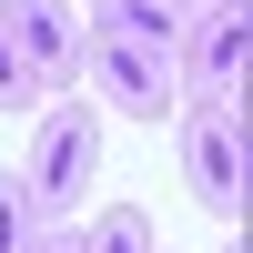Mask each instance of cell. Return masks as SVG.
<instances>
[{
  "mask_svg": "<svg viewBox=\"0 0 253 253\" xmlns=\"http://www.w3.org/2000/svg\"><path fill=\"white\" fill-rule=\"evenodd\" d=\"M91 172H101V122H91V101H81V91H51L41 122H31V162H20V182H31V203L61 223L81 193H91Z\"/></svg>",
  "mask_w": 253,
  "mask_h": 253,
  "instance_id": "obj_1",
  "label": "cell"
},
{
  "mask_svg": "<svg viewBox=\"0 0 253 253\" xmlns=\"http://www.w3.org/2000/svg\"><path fill=\"white\" fill-rule=\"evenodd\" d=\"M182 182H193V203L203 213H223V223H243V203H253V152H243V101H182Z\"/></svg>",
  "mask_w": 253,
  "mask_h": 253,
  "instance_id": "obj_2",
  "label": "cell"
},
{
  "mask_svg": "<svg viewBox=\"0 0 253 253\" xmlns=\"http://www.w3.org/2000/svg\"><path fill=\"white\" fill-rule=\"evenodd\" d=\"M0 41H10V51H20V71L41 81V101H51V91H81L91 31H81L61 0H0Z\"/></svg>",
  "mask_w": 253,
  "mask_h": 253,
  "instance_id": "obj_3",
  "label": "cell"
},
{
  "mask_svg": "<svg viewBox=\"0 0 253 253\" xmlns=\"http://www.w3.org/2000/svg\"><path fill=\"white\" fill-rule=\"evenodd\" d=\"M81 81H91V91H101V112H122V122H172V112H182L172 51H132V41H91Z\"/></svg>",
  "mask_w": 253,
  "mask_h": 253,
  "instance_id": "obj_4",
  "label": "cell"
},
{
  "mask_svg": "<svg viewBox=\"0 0 253 253\" xmlns=\"http://www.w3.org/2000/svg\"><path fill=\"white\" fill-rule=\"evenodd\" d=\"M243 41H253V31H243V0L182 20V51H172L182 101H243Z\"/></svg>",
  "mask_w": 253,
  "mask_h": 253,
  "instance_id": "obj_5",
  "label": "cell"
},
{
  "mask_svg": "<svg viewBox=\"0 0 253 253\" xmlns=\"http://www.w3.org/2000/svg\"><path fill=\"white\" fill-rule=\"evenodd\" d=\"M182 0H91V20L81 31L91 41H132V51H182Z\"/></svg>",
  "mask_w": 253,
  "mask_h": 253,
  "instance_id": "obj_6",
  "label": "cell"
},
{
  "mask_svg": "<svg viewBox=\"0 0 253 253\" xmlns=\"http://www.w3.org/2000/svg\"><path fill=\"white\" fill-rule=\"evenodd\" d=\"M81 253H152V213H142V203L91 213V223H81Z\"/></svg>",
  "mask_w": 253,
  "mask_h": 253,
  "instance_id": "obj_7",
  "label": "cell"
},
{
  "mask_svg": "<svg viewBox=\"0 0 253 253\" xmlns=\"http://www.w3.org/2000/svg\"><path fill=\"white\" fill-rule=\"evenodd\" d=\"M41 223H51V213L31 203V182H20V172H0V253H20V243L41 233Z\"/></svg>",
  "mask_w": 253,
  "mask_h": 253,
  "instance_id": "obj_8",
  "label": "cell"
},
{
  "mask_svg": "<svg viewBox=\"0 0 253 253\" xmlns=\"http://www.w3.org/2000/svg\"><path fill=\"white\" fill-rule=\"evenodd\" d=\"M0 112H41V81L20 71V51L0 41Z\"/></svg>",
  "mask_w": 253,
  "mask_h": 253,
  "instance_id": "obj_9",
  "label": "cell"
},
{
  "mask_svg": "<svg viewBox=\"0 0 253 253\" xmlns=\"http://www.w3.org/2000/svg\"><path fill=\"white\" fill-rule=\"evenodd\" d=\"M20 253H81V223H41V233L20 243Z\"/></svg>",
  "mask_w": 253,
  "mask_h": 253,
  "instance_id": "obj_10",
  "label": "cell"
},
{
  "mask_svg": "<svg viewBox=\"0 0 253 253\" xmlns=\"http://www.w3.org/2000/svg\"><path fill=\"white\" fill-rule=\"evenodd\" d=\"M182 10H223V0H182Z\"/></svg>",
  "mask_w": 253,
  "mask_h": 253,
  "instance_id": "obj_11",
  "label": "cell"
},
{
  "mask_svg": "<svg viewBox=\"0 0 253 253\" xmlns=\"http://www.w3.org/2000/svg\"><path fill=\"white\" fill-rule=\"evenodd\" d=\"M233 253H243V223H233Z\"/></svg>",
  "mask_w": 253,
  "mask_h": 253,
  "instance_id": "obj_12",
  "label": "cell"
}]
</instances>
